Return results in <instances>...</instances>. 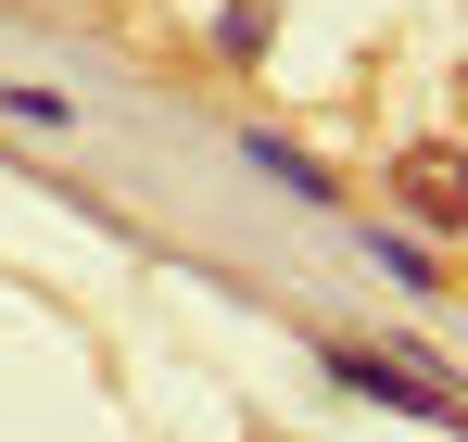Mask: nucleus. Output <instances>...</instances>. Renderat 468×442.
Masks as SVG:
<instances>
[{
    "instance_id": "7ed1b4c3",
    "label": "nucleus",
    "mask_w": 468,
    "mask_h": 442,
    "mask_svg": "<svg viewBox=\"0 0 468 442\" xmlns=\"http://www.w3.org/2000/svg\"><path fill=\"white\" fill-rule=\"evenodd\" d=\"M240 152H253V164H266L279 190H304V203H329V190H342V177H329V164H304L292 140H240Z\"/></svg>"
},
{
    "instance_id": "f257e3e1",
    "label": "nucleus",
    "mask_w": 468,
    "mask_h": 442,
    "mask_svg": "<svg viewBox=\"0 0 468 442\" xmlns=\"http://www.w3.org/2000/svg\"><path fill=\"white\" fill-rule=\"evenodd\" d=\"M392 203L431 227V240H468V152H443V140H405V152H392Z\"/></svg>"
},
{
    "instance_id": "39448f33",
    "label": "nucleus",
    "mask_w": 468,
    "mask_h": 442,
    "mask_svg": "<svg viewBox=\"0 0 468 442\" xmlns=\"http://www.w3.org/2000/svg\"><path fill=\"white\" fill-rule=\"evenodd\" d=\"M367 253H380V266H392V279H405V291H443V266H431L418 240H367Z\"/></svg>"
},
{
    "instance_id": "20e7f679",
    "label": "nucleus",
    "mask_w": 468,
    "mask_h": 442,
    "mask_svg": "<svg viewBox=\"0 0 468 442\" xmlns=\"http://www.w3.org/2000/svg\"><path fill=\"white\" fill-rule=\"evenodd\" d=\"M216 51H229V64H253V51H266V13H253V0H229V13H216Z\"/></svg>"
},
{
    "instance_id": "f03ea898",
    "label": "nucleus",
    "mask_w": 468,
    "mask_h": 442,
    "mask_svg": "<svg viewBox=\"0 0 468 442\" xmlns=\"http://www.w3.org/2000/svg\"><path fill=\"white\" fill-rule=\"evenodd\" d=\"M329 379L367 392V405H405V417H468V392L418 379V354H367V342H329Z\"/></svg>"
}]
</instances>
